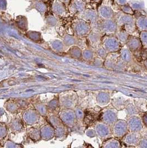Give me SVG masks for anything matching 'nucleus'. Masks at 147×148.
<instances>
[{"label":"nucleus","instance_id":"obj_10","mask_svg":"<svg viewBox=\"0 0 147 148\" xmlns=\"http://www.w3.org/2000/svg\"><path fill=\"white\" fill-rule=\"evenodd\" d=\"M125 45L131 52L140 50L142 46L140 37L135 36L133 35H129Z\"/></svg>","mask_w":147,"mask_h":148},{"label":"nucleus","instance_id":"obj_11","mask_svg":"<svg viewBox=\"0 0 147 148\" xmlns=\"http://www.w3.org/2000/svg\"><path fill=\"white\" fill-rule=\"evenodd\" d=\"M91 29V24L84 20H80L76 24V30L77 33L82 36L88 35Z\"/></svg>","mask_w":147,"mask_h":148},{"label":"nucleus","instance_id":"obj_26","mask_svg":"<svg viewBox=\"0 0 147 148\" xmlns=\"http://www.w3.org/2000/svg\"><path fill=\"white\" fill-rule=\"evenodd\" d=\"M114 1H115L116 4L117 5L118 7L124 5L128 3L127 0H114Z\"/></svg>","mask_w":147,"mask_h":148},{"label":"nucleus","instance_id":"obj_6","mask_svg":"<svg viewBox=\"0 0 147 148\" xmlns=\"http://www.w3.org/2000/svg\"><path fill=\"white\" fill-rule=\"evenodd\" d=\"M95 3H93V5ZM91 6L90 8H86L85 10H84L82 12V16H83V20L86 21L87 22H89L91 25H93L97 24L99 20V16L98 14L97 6L95 8V6Z\"/></svg>","mask_w":147,"mask_h":148},{"label":"nucleus","instance_id":"obj_8","mask_svg":"<svg viewBox=\"0 0 147 148\" xmlns=\"http://www.w3.org/2000/svg\"><path fill=\"white\" fill-rule=\"evenodd\" d=\"M134 16L137 29L140 32L147 31V15L144 10L135 11Z\"/></svg>","mask_w":147,"mask_h":148},{"label":"nucleus","instance_id":"obj_30","mask_svg":"<svg viewBox=\"0 0 147 148\" xmlns=\"http://www.w3.org/2000/svg\"><path fill=\"white\" fill-rule=\"evenodd\" d=\"M144 66H145V67H146V69H147V59L144 60Z\"/></svg>","mask_w":147,"mask_h":148},{"label":"nucleus","instance_id":"obj_27","mask_svg":"<svg viewBox=\"0 0 147 148\" xmlns=\"http://www.w3.org/2000/svg\"><path fill=\"white\" fill-rule=\"evenodd\" d=\"M139 145H140L141 147L147 148V139H143V140L140 139Z\"/></svg>","mask_w":147,"mask_h":148},{"label":"nucleus","instance_id":"obj_18","mask_svg":"<svg viewBox=\"0 0 147 148\" xmlns=\"http://www.w3.org/2000/svg\"><path fill=\"white\" fill-rule=\"evenodd\" d=\"M97 101L100 106H105L110 101V97L108 93L105 92H101L97 96Z\"/></svg>","mask_w":147,"mask_h":148},{"label":"nucleus","instance_id":"obj_13","mask_svg":"<svg viewBox=\"0 0 147 148\" xmlns=\"http://www.w3.org/2000/svg\"><path fill=\"white\" fill-rule=\"evenodd\" d=\"M96 133L101 138H107L110 135V129L108 124L104 123H99L96 125Z\"/></svg>","mask_w":147,"mask_h":148},{"label":"nucleus","instance_id":"obj_21","mask_svg":"<svg viewBox=\"0 0 147 148\" xmlns=\"http://www.w3.org/2000/svg\"><path fill=\"white\" fill-rule=\"evenodd\" d=\"M103 147L104 148H119L120 147V143L116 139H110L104 142Z\"/></svg>","mask_w":147,"mask_h":148},{"label":"nucleus","instance_id":"obj_5","mask_svg":"<svg viewBox=\"0 0 147 148\" xmlns=\"http://www.w3.org/2000/svg\"><path fill=\"white\" fill-rule=\"evenodd\" d=\"M123 61L121 59L120 53L118 51L109 53V54L108 53L103 64L107 69L114 70L119 66Z\"/></svg>","mask_w":147,"mask_h":148},{"label":"nucleus","instance_id":"obj_23","mask_svg":"<svg viewBox=\"0 0 147 148\" xmlns=\"http://www.w3.org/2000/svg\"><path fill=\"white\" fill-rule=\"evenodd\" d=\"M140 38L142 46L147 49V31L140 32Z\"/></svg>","mask_w":147,"mask_h":148},{"label":"nucleus","instance_id":"obj_7","mask_svg":"<svg viewBox=\"0 0 147 148\" xmlns=\"http://www.w3.org/2000/svg\"><path fill=\"white\" fill-rule=\"evenodd\" d=\"M112 129L113 135L117 138L125 136L128 130V124L125 120H117L113 123Z\"/></svg>","mask_w":147,"mask_h":148},{"label":"nucleus","instance_id":"obj_2","mask_svg":"<svg viewBox=\"0 0 147 148\" xmlns=\"http://www.w3.org/2000/svg\"><path fill=\"white\" fill-rule=\"evenodd\" d=\"M118 27L126 30L130 35H132L137 29L134 15L127 14L120 10H118L114 17Z\"/></svg>","mask_w":147,"mask_h":148},{"label":"nucleus","instance_id":"obj_32","mask_svg":"<svg viewBox=\"0 0 147 148\" xmlns=\"http://www.w3.org/2000/svg\"><path fill=\"white\" fill-rule=\"evenodd\" d=\"M144 12L146 13V14L147 15V10H146L144 9Z\"/></svg>","mask_w":147,"mask_h":148},{"label":"nucleus","instance_id":"obj_19","mask_svg":"<svg viewBox=\"0 0 147 148\" xmlns=\"http://www.w3.org/2000/svg\"><path fill=\"white\" fill-rule=\"evenodd\" d=\"M87 7V2L83 0H74L72 8L74 11L82 12Z\"/></svg>","mask_w":147,"mask_h":148},{"label":"nucleus","instance_id":"obj_25","mask_svg":"<svg viewBox=\"0 0 147 148\" xmlns=\"http://www.w3.org/2000/svg\"><path fill=\"white\" fill-rule=\"evenodd\" d=\"M86 59L88 60L92 59V58L93 59L94 58V52L93 51H92L91 50H87L86 52Z\"/></svg>","mask_w":147,"mask_h":148},{"label":"nucleus","instance_id":"obj_20","mask_svg":"<svg viewBox=\"0 0 147 148\" xmlns=\"http://www.w3.org/2000/svg\"><path fill=\"white\" fill-rule=\"evenodd\" d=\"M128 3L135 12L143 11L145 9L144 2L142 1L131 0Z\"/></svg>","mask_w":147,"mask_h":148},{"label":"nucleus","instance_id":"obj_12","mask_svg":"<svg viewBox=\"0 0 147 148\" xmlns=\"http://www.w3.org/2000/svg\"><path fill=\"white\" fill-rule=\"evenodd\" d=\"M128 129L131 132H138L142 128V122L138 117L133 116L127 123Z\"/></svg>","mask_w":147,"mask_h":148},{"label":"nucleus","instance_id":"obj_29","mask_svg":"<svg viewBox=\"0 0 147 148\" xmlns=\"http://www.w3.org/2000/svg\"><path fill=\"white\" fill-rule=\"evenodd\" d=\"M101 0H90L91 2H93V3H98L99 2H100Z\"/></svg>","mask_w":147,"mask_h":148},{"label":"nucleus","instance_id":"obj_31","mask_svg":"<svg viewBox=\"0 0 147 148\" xmlns=\"http://www.w3.org/2000/svg\"><path fill=\"white\" fill-rule=\"evenodd\" d=\"M83 1H86V2H91V1H90V0H83Z\"/></svg>","mask_w":147,"mask_h":148},{"label":"nucleus","instance_id":"obj_22","mask_svg":"<svg viewBox=\"0 0 147 148\" xmlns=\"http://www.w3.org/2000/svg\"><path fill=\"white\" fill-rule=\"evenodd\" d=\"M119 10L127 14L134 15L135 14V11L133 10L132 8H131V6L129 5V4L128 3L124 5L119 6Z\"/></svg>","mask_w":147,"mask_h":148},{"label":"nucleus","instance_id":"obj_3","mask_svg":"<svg viewBox=\"0 0 147 148\" xmlns=\"http://www.w3.org/2000/svg\"><path fill=\"white\" fill-rule=\"evenodd\" d=\"M101 45L108 53L119 51L122 46L115 35H103Z\"/></svg>","mask_w":147,"mask_h":148},{"label":"nucleus","instance_id":"obj_24","mask_svg":"<svg viewBox=\"0 0 147 148\" xmlns=\"http://www.w3.org/2000/svg\"><path fill=\"white\" fill-rule=\"evenodd\" d=\"M97 53L98 54V55L99 56V57L101 59H105L107 55H108L107 52L103 49V47H99L97 50Z\"/></svg>","mask_w":147,"mask_h":148},{"label":"nucleus","instance_id":"obj_14","mask_svg":"<svg viewBox=\"0 0 147 148\" xmlns=\"http://www.w3.org/2000/svg\"><path fill=\"white\" fill-rule=\"evenodd\" d=\"M117 114L113 110H107L103 114V122L108 125H112L117 121Z\"/></svg>","mask_w":147,"mask_h":148},{"label":"nucleus","instance_id":"obj_17","mask_svg":"<svg viewBox=\"0 0 147 148\" xmlns=\"http://www.w3.org/2000/svg\"><path fill=\"white\" fill-rule=\"evenodd\" d=\"M120 55L121 59L125 62H131L133 60V56L131 50L127 47L120 49Z\"/></svg>","mask_w":147,"mask_h":148},{"label":"nucleus","instance_id":"obj_4","mask_svg":"<svg viewBox=\"0 0 147 148\" xmlns=\"http://www.w3.org/2000/svg\"><path fill=\"white\" fill-rule=\"evenodd\" d=\"M97 26L103 35H114L118 26L114 18L99 20Z\"/></svg>","mask_w":147,"mask_h":148},{"label":"nucleus","instance_id":"obj_9","mask_svg":"<svg viewBox=\"0 0 147 148\" xmlns=\"http://www.w3.org/2000/svg\"><path fill=\"white\" fill-rule=\"evenodd\" d=\"M92 26L93 27H91L92 29L88 36L91 44L93 46V47H97L101 44V40L103 35L98 29L97 24Z\"/></svg>","mask_w":147,"mask_h":148},{"label":"nucleus","instance_id":"obj_28","mask_svg":"<svg viewBox=\"0 0 147 148\" xmlns=\"http://www.w3.org/2000/svg\"><path fill=\"white\" fill-rule=\"evenodd\" d=\"M143 123L144 124H145L147 126V113L145 114L143 116Z\"/></svg>","mask_w":147,"mask_h":148},{"label":"nucleus","instance_id":"obj_15","mask_svg":"<svg viewBox=\"0 0 147 148\" xmlns=\"http://www.w3.org/2000/svg\"><path fill=\"white\" fill-rule=\"evenodd\" d=\"M140 141V136L138 132H131L125 136V142L129 145H137L139 144Z\"/></svg>","mask_w":147,"mask_h":148},{"label":"nucleus","instance_id":"obj_16","mask_svg":"<svg viewBox=\"0 0 147 148\" xmlns=\"http://www.w3.org/2000/svg\"><path fill=\"white\" fill-rule=\"evenodd\" d=\"M129 34L123 28L118 27L115 34V36L117 37L118 40L122 45L126 44L128 38L129 36Z\"/></svg>","mask_w":147,"mask_h":148},{"label":"nucleus","instance_id":"obj_1","mask_svg":"<svg viewBox=\"0 0 147 148\" xmlns=\"http://www.w3.org/2000/svg\"><path fill=\"white\" fill-rule=\"evenodd\" d=\"M97 10L99 20L114 18L119 10L114 0H101L97 4Z\"/></svg>","mask_w":147,"mask_h":148}]
</instances>
